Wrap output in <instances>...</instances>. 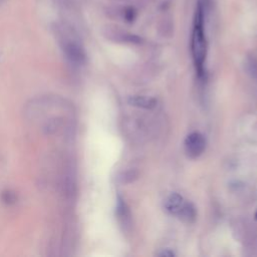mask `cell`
<instances>
[{"label": "cell", "instance_id": "cell-4", "mask_svg": "<svg viewBox=\"0 0 257 257\" xmlns=\"http://www.w3.org/2000/svg\"><path fill=\"white\" fill-rule=\"evenodd\" d=\"M186 201L178 193H172L165 200V209L172 215L178 216Z\"/></svg>", "mask_w": 257, "mask_h": 257}, {"label": "cell", "instance_id": "cell-6", "mask_svg": "<svg viewBox=\"0 0 257 257\" xmlns=\"http://www.w3.org/2000/svg\"><path fill=\"white\" fill-rule=\"evenodd\" d=\"M179 217L181 220H183L184 222L187 223H192L195 221L196 217H197V212H196V208L194 207V205L190 202H187L184 204L181 212L179 213V215L177 216Z\"/></svg>", "mask_w": 257, "mask_h": 257}, {"label": "cell", "instance_id": "cell-1", "mask_svg": "<svg viewBox=\"0 0 257 257\" xmlns=\"http://www.w3.org/2000/svg\"><path fill=\"white\" fill-rule=\"evenodd\" d=\"M207 10L197 4L194 25L191 36V51L198 74L201 76L204 71V63L207 55V38L204 30V22Z\"/></svg>", "mask_w": 257, "mask_h": 257}, {"label": "cell", "instance_id": "cell-5", "mask_svg": "<svg viewBox=\"0 0 257 257\" xmlns=\"http://www.w3.org/2000/svg\"><path fill=\"white\" fill-rule=\"evenodd\" d=\"M128 103L133 106L151 109L157 105V100L147 95H133L128 97Z\"/></svg>", "mask_w": 257, "mask_h": 257}, {"label": "cell", "instance_id": "cell-9", "mask_svg": "<svg viewBox=\"0 0 257 257\" xmlns=\"http://www.w3.org/2000/svg\"><path fill=\"white\" fill-rule=\"evenodd\" d=\"M158 255L161 257H173L175 256V253L170 249H163L161 252L158 253Z\"/></svg>", "mask_w": 257, "mask_h": 257}, {"label": "cell", "instance_id": "cell-2", "mask_svg": "<svg viewBox=\"0 0 257 257\" xmlns=\"http://www.w3.org/2000/svg\"><path fill=\"white\" fill-rule=\"evenodd\" d=\"M206 148V140L199 132L189 134L185 140V151L189 158L196 159L200 157Z\"/></svg>", "mask_w": 257, "mask_h": 257}, {"label": "cell", "instance_id": "cell-7", "mask_svg": "<svg viewBox=\"0 0 257 257\" xmlns=\"http://www.w3.org/2000/svg\"><path fill=\"white\" fill-rule=\"evenodd\" d=\"M247 66H248V70L252 74V76L257 78V58L255 56L249 57V59L247 61Z\"/></svg>", "mask_w": 257, "mask_h": 257}, {"label": "cell", "instance_id": "cell-8", "mask_svg": "<svg viewBox=\"0 0 257 257\" xmlns=\"http://www.w3.org/2000/svg\"><path fill=\"white\" fill-rule=\"evenodd\" d=\"M124 18H125L126 21H128V22L134 21L135 18H136V11H135V9L132 8V7L126 8V9L124 10Z\"/></svg>", "mask_w": 257, "mask_h": 257}, {"label": "cell", "instance_id": "cell-3", "mask_svg": "<svg viewBox=\"0 0 257 257\" xmlns=\"http://www.w3.org/2000/svg\"><path fill=\"white\" fill-rule=\"evenodd\" d=\"M63 50L66 56L75 63H82L85 59V53L82 47L74 40L65 39L63 42Z\"/></svg>", "mask_w": 257, "mask_h": 257}]
</instances>
